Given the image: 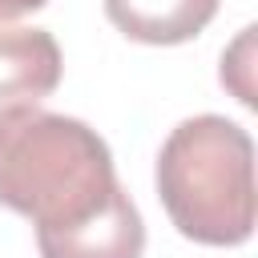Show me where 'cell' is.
Returning a JSON list of instances; mask_svg holds the SVG:
<instances>
[{
  "label": "cell",
  "instance_id": "7a4b0ae2",
  "mask_svg": "<svg viewBox=\"0 0 258 258\" xmlns=\"http://www.w3.org/2000/svg\"><path fill=\"white\" fill-rule=\"evenodd\" d=\"M157 198L181 238L242 246L254 234V141L222 117L198 113L169 129L153 165Z\"/></svg>",
  "mask_w": 258,
  "mask_h": 258
},
{
  "label": "cell",
  "instance_id": "8992f818",
  "mask_svg": "<svg viewBox=\"0 0 258 258\" xmlns=\"http://www.w3.org/2000/svg\"><path fill=\"white\" fill-rule=\"evenodd\" d=\"M254 24H246L234 44L222 52V69H218V81L222 89H230L246 109H254Z\"/></svg>",
  "mask_w": 258,
  "mask_h": 258
},
{
  "label": "cell",
  "instance_id": "52a82bcc",
  "mask_svg": "<svg viewBox=\"0 0 258 258\" xmlns=\"http://www.w3.org/2000/svg\"><path fill=\"white\" fill-rule=\"evenodd\" d=\"M48 0H0V24L4 20H16V16H28L36 8H44Z\"/></svg>",
  "mask_w": 258,
  "mask_h": 258
},
{
  "label": "cell",
  "instance_id": "5b68a950",
  "mask_svg": "<svg viewBox=\"0 0 258 258\" xmlns=\"http://www.w3.org/2000/svg\"><path fill=\"white\" fill-rule=\"evenodd\" d=\"M218 4L222 0H101L109 24L121 36L153 48L202 36L206 24L218 16Z\"/></svg>",
  "mask_w": 258,
  "mask_h": 258
},
{
  "label": "cell",
  "instance_id": "6da1fadb",
  "mask_svg": "<svg viewBox=\"0 0 258 258\" xmlns=\"http://www.w3.org/2000/svg\"><path fill=\"white\" fill-rule=\"evenodd\" d=\"M121 189L93 125L40 105L0 109V206L28 218L36 238L97 218Z\"/></svg>",
  "mask_w": 258,
  "mask_h": 258
},
{
  "label": "cell",
  "instance_id": "277c9868",
  "mask_svg": "<svg viewBox=\"0 0 258 258\" xmlns=\"http://www.w3.org/2000/svg\"><path fill=\"white\" fill-rule=\"evenodd\" d=\"M40 258H141L145 250V222L137 202L121 189L97 218L36 238Z\"/></svg>",
  "mask_w": 258,
  "mask_h": 258
},
{
  "label": "cell",
  "instance_id": "3957f363",
  "mask_svg": "<svg viewBox=\"0 0 258 258\" xmlns=\"http://www.w3.org/2000/svg\"><path fill=\"white\" fill-rule=\"evenodd\" d=\"M64 77L60 44L48 28L0 24V109L44 101Z\"/></svg>",
  "mask_w": 258,
  "mask_h": 258
}]
</instances>
